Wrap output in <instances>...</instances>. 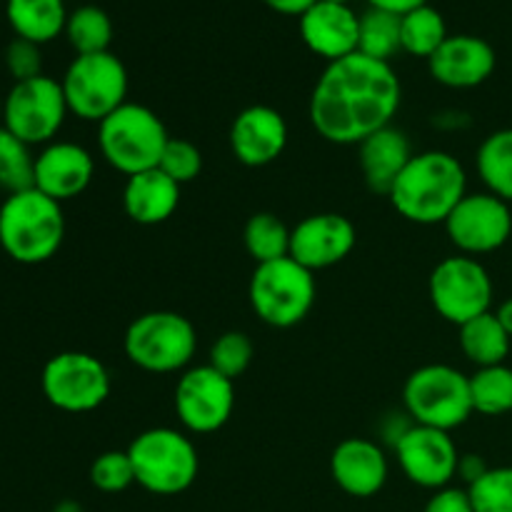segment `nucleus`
<instances>
[{"mask_svg": "<svg viewBox=\"0 0 512 512\" xmlns=\"http://www.w3.org/2000/svg\"><path fill=\"white\" fill-rule=\"evenodd\" d=\"M403 103V83L393 63L363 53L325 65L308 100L315 133L333 145H355L393 125Z\"/></svg>", "mask_w": 512, "mask_h": 512, "instance_id": "1", "label": "nucleus"}, {"mask_svg": "<svg viewBox=\"0 0 512 512\" xmlns=\"http://www.w3.org/2000/svg\"><path fill=\"white\" fill-rule=\"evenodd\" d=\"M465 195V165L448 150H420L398 175L388 200L408 223L443 225Z\"/></svg>", "mask_w": 512, "mask_h": 512, "instance_id": "2", "label": "nucleus"}, {"mask_svg": "<svg viewBox=\"0 0 512 512\" xmlns=\"http://www.w3.org/2000/svg\"><path fill=\"white\" fill-rule=\"evenodd\" d=\"M65 240L63 203L38 188L10 193L0 205V248L20 265L48 263Z\"/></svg>", "mask_w": 512, "mask_h": 512, "instance_id": "3", "label": "nucleus"}, {"mask_svg": "<svg viewBox=\"0 0 512 512\" xmlns=\"http://www.w3.org/2000/svg\"><path fill=\"white\" fill-rule=\"evenodd\" d=\"M168 140L160 115L130 100L98 123L100 158L125 178L158 168Z\"/></svg>", "mask_w": 512, "mask_h": 512, "instance_id": "4", "label": "nucleus"}, {"mask_svg": "<svg viewBox=\"0 0 512 512\" xmlns=\"http://www.w3.org/2000/svg\"><path fill=\"white\" fill-rule=\"evenodd\" d=\"M123 348L125 358L145 373H183L198 353V330L185 315L150 310L128 325Z\"/></svg>", "mask_w": 512, "mask_h": 512, "instance_id": "5", "label": "nucleus"}, {"mask_svg": "<svg viewBox=\"0 0 512 512\" xmlns=\"http://www.w3.org/2000/svg\"><path fill=\"white\" fill-rule=\"evenodd\" d=\"M128 455L135 470V483L163 498L185 493L200 473L198 448L183 430H143L128 445Z\"/></svg>", "mask_w": 512, "mask_h": 512, "instance_id": "6", "label": "nucleus"}, {"mask_svg": "<svg viewBox=\"0 0 512 512\" xmlns=\"http://www.w3.org/2000/svg\"><path fill=\"white\" fill-rule=\"evenodd\" d=\"M315 298H318L315 273L303 268L290 255L255 265L250 275V308L270 328L288 330L300 325L313 310Z\"/></svg>", "mask_w": 512, "mask_h": 512, "instance_id": "7", "label": "nucleus"}, {"mask_svg": "<svg viewBox=\"0 0 512 512\" xmlns=\"http://www.w3.org/2000/svg\"><path fill=\"white\" fill-rule=\"evenodd\" d=\"M403 410L413 423L453 433L470 420V375L445 363H430L413 370L403 385Z\"/></svg>", "mask_w": 512, "mask_h": 512, "instance_id": "8", "label": "nucleus"}, {"mask_svg": "<svg viewBox=\"0 0 512 512\" xmlns=\"http://www.w3.org/2000/svg\"><path fill=\"white\" fill-rule=\"evenodd\" d=\"M65 103L70 115L85 123H100L113 110L128 103V70L115 53L75 55L65 68L63 80Z\"/></svg>", "mask_w": 512, "mask_h": 512, "instance_id": "9", "label": "nucleus"}, {"mask_svg": "<svg viewBox=\"0 0 512 512\" xmlns=\"http://www.w3.org/2000/svg\"><path fill=\"white\" fill-rule=\"evenodd\" d=\"M428 298L440 318L460 328L493 310L495 285L478 258L455 253L433 268L428 278Z\"/></svg>", "mask_w": 512, "mask_h": 512, "instance_id": "10", "label": "nucleus"}, {"mask_svg": "<svg viewBox=\"0 0 512 512\" xmlns=\"http://www.w3.org/2000/svg\"><path fill=\"white\" fill-rule=\"evenodd\" d=\"M68 115L63 85L45 73L33 80L13 83L3 98V128L30 148L53 143Z\"/></svg>", "mask_w": 512, "mask_h": 512, "instance_id": "11", "label": "nucleus"}, {"mask_svg": "<svg viewBox=\"0 0 512 512\" xmlns=\"http://www.w3.org/2000/svg\"><path fill=\"white\" fill-rule=\"evenodd\" d=\"M40 388L53 408L83 415L98 410L110 398L113 383L103 360L80 350H65L45 363Z\"/></svg>", "mask_w": 512, "mask_h": 512, "instance_id": "12", "label": "nucleus"}, {"mask_svg": "<svg viewBox=\"0 0 512 512\" xmlns=\"http://www.w3.org/2000/svg\"><path fill=\"white\" fill-rule=\"evenodd\" d=\"M175 415L193 435L218 433L235 410V380L225 378L210 363L190 365L175 383Z\"/></svg>", "mask_w": 512, "mask_h": 512, "instance_id": "13", "label": "nucleus"}, {"mask_svg": "<svg viewBox=\"0 0 512 512\" xmlns=\"http://www.w3.org/2000/svg\"><path fill=\"white\" fill-rule=\"evenodd\" d=\"M443 228L460 255L480 258L508 245L512 238V208L488 190L468 193L448 215Z\"/></svg>", "mask_w": 512, "mask_h": 512, "instance_id": "14", "label": "nucleus"}, {"mask_svg": "<svg viewBox=\"0 0 512 512\" xmlns=\"http://www.w3.org/2000/svg\"><path fill=\"white\" fill-rule=\"evenodd\" d=\"M398 468L413 485L425 490H440L458 478L460 450L453 435L445 430L415 423L393 448Z\"/></svg>", "mask_w": 512, "mask_h": 512, "instance_id": "15", "label": "nucleus"}, {"mask_svg": "<svg viewBox=\"0 0 512 512\" xmlns=\"http://www.w3.org/2000/svg\"><path fill=\"white\" fill-rule=\"evenodd\" d=\"M355 245L358 228L340 213H313L290 230V258L313 273L340 265Z\"/></svg>", "mask_w": 512, "mask_h": 512, "instance_id": "16", "label": "nucleus"}, {"mask_svg": "<svg viewBox=\"0 0 512 512\" xmlns=\"http://www.w3.org/2000/svg\"><path fill=\"white\" fill-rule=\"evenodd\" d=\"M288 120L270 105H248L230 125V150L245 168H265L288 148Z\"/></svg>", "mask_w": 512, "mask_h": 512, "instance_id": "17", "label": "nucleus"}, {"mask_svg": "<svg viewBox=\"0 0 512 512\" xmlns=\"http://www.w3.org/2000/svg\"><path fill=\"white\" fill-rule=\"evenodd\" d=\"M95 175V158L85 145L73 140H53L35 155L33 188L65 203L88 190Z\"/></svg>", "mask_w": 512, "mask_h": 512, "instance_id": "18", "label": "nucleus"}, {"mask_svg": "<svg viewBox=\"0 0 512 512\" xmlns=\"http://www.w3.org/2000/svg\"><path fill=\"white\" fill-rule=\"evenodd\" d=\"M330 478L350 498H373L388 485V453L378 440L345 438L330 455Z\"/></svg>", "mask_w": 512, "mask_h": 512, "instance_id": "19", "label": "nucleus"}, {"mask_svg": "<svg viewBox=\"0 0 512 512\" xmlns=\"http://www.w3.org/2000/svg\"><path fill=\"white\" fill-rule=\"evenodd\" d=\"M498 55L478 35H448L443 45L428 58V70L435 83L450 90H470L483 85L495 73Z\"/></svg>", "mask_w": 512, "mask_h": 512, "instance_id": "20", "label": "nucleus"}, {"mask_svg": "<svg viewBox=\"0 0 512 512\" xmlns=\"http://www.w3.org/2000/svg\"><path fill=\"white\" fill-rule=\"evenodd\" d=\"M298 23L300 38L318 58L333 63L358 53L360 15L350 8V3L318 0L300 15Z\"/></svg>", "mask_w": 512, "mask_h": 512, "instance_id": "21", "label": "nucleus"}, {"mask_svg": "<svg viewBox=\"0 0 512 512\" xmlns=\"http://www.w3.org/2000/svg\"><path fill=\"white\" fill-rule=\"evenodd\" d=\"M415 155L408 133L395 125L378 130L358 145V165L373 193L388 195L398 175Z\"/></svg>", "mask_w": 512, "mask_h": 512, "instance_id": "22", "label": "nucleus"}, {"mask_svg": "<svg viewBox=\"0 0 512 512\" xmlns=\"http://www.w3.org/2000/svg\"><path fill=\"white\" fill-rule=\"evenodd\" d=\"M180 188L160 168L130 175L123 188V208L133 223L160 225L173 218L180 205Z\"/></svg>", "mask_w": 512, "mask_h": 512, "instance_id": "23", "label": "nucleus"}, {"mask_svg": "<svg viewBox=\"0 0 512 512\" xmlns=\"http://www.w3.org/2000/svg\"><path fill=\"white\" fill-rule=\"evenodd\" d=\"M5 15L15 38L45 45L65 33V0H8Z\"/></svg>", "mask_w": 512, "mask_h": 512, "instance_id": "24", "label": "nucleus"}, {"mask_svg": "<svg viewBox=\"0 0 512 512\" xmlns=\"http://www.w3.org/2000/svg\"><path fill=\"white\" fill-rule=\"evenodd\" d=\"M458 343L465 358L475 368H490V365H503L508 360L512 338L498 323L495 313L478 315L458 328Z\"/></svg>", "mask_w": 512, "mask_h": 512, "instance_id": "25", "label": "nucleus"}, {"mask_svg": "<svg viewBox=\"0 0 512 512\" xmlns=\"http://www.w3.org/2000/svg\"><path fill=\"white\" fill-rule=\"evenodd\" d=\"M475 170L488 193L512 205V128H500L483 138L475 153Z\"/></svg>", "mask_w": 512, "mask_h": 512, "instance_id": "26", "label": "nucleus"}, {"mask_svg": "<svg viewBox=\"0 0 512 512\" xmlns=\"http://www.w3.org/2000/svg\"><path fill=\"white\" fill-rule=\"evenodd\" d=\"M63 35L75 55L105 53L113 43V20L98 5H80L68 13Z\"/></svg>", "mask_w": 512, "mask_h": 512, "instance_id": "27", "label": "nucleus"}, {"mask_svg": "<svg viewBox=\"0 0 512 512\" xmlns=\"http://www.w3.org/2000/svg\"><path fill=\"white\" fill-rule=\"evenodd\" d=\"M400 38H403V53L428 60L448 40L443 13L430 3L410 10L400 18Z\"/></svg>", "mask_w": 512, "mask_h": 512, "instance_id": "28", "label": "nucleus"}, {"mask_svg": "<svg viewBox=\"0 0 512 512\" xmlns=\"http://www.w3.org/2000/svg\"><path fill=\"white\" fill-rule=\"evenodd\" d=\"M358 53L368 58L390 63L398 53H403V38H400V15L388 10L368 8L360 15Z\"/></svg>", "mask_w": 512, "mask_h": 512, "instance_id": "29", "label": "nucleus"}, {"mask_svg": "<svg viewBox=\"0 0 512 512\" xmlns=\"http://www.w3.org/2000/svg\"><path fill=\"white\" fill-rule=\"evenodd\" d=\"M470 398L473 410L488 418L512 413V368L510 365H490L475 368L470 375Z\"/></svg>", "mask_w": 512, "mask_h": 512, "instance_id": "30", "label": "nucleus"}, {"mask_svg": "<svg viewBox=\"0 0 512 512\" xmlns=\"http://www.w3.org/2000/svg\"><path fill=\"white\" fill-rule=\"evenodd\" d=\"M290 230L275 213H255L245 223L243 243L255 265L290 255Z\"/></svg>", "mask_w": 512, "mask_h": 512, "instance_id": "31", "label": "nucleus"}, {"mask_svg": "<svg viewBox=\"0 0 512 512\" xmlns=\"http://www.w3.org/2000/svg\"><path fill=\"white\" fill-rule=\"evenodd\" d=\"M35 155L28 143L15 138L10 130L0 125V188L5 193H20L33 188Z\"/></svg>", "mask_w": 512, "mask_h": 512, "instance_id": "32", "label": "nucleus"}, {"mask_svg": "<svg viewBox=\"0 0 512 512\" xmlns=\"http://www.w3.org/2000/svg\"><path fill=\"white\" fill-rule=\"evenodd\" d=\"M253 355L255 345L253 340H250V335L240 333V330H228V333H223L213 345H210L208 363L213 365L218 373H223L225 378L238 380L240 375L250 368Z\"/></svg>", "mask_w": 512, "mask_h": 512, "instance_id": "33", "label": "nucleus"}, {"mask_svg": "<svg viewBox=\"0 0 512 512\" xmlns=\"http://www.w3.org/2000/svg\"><path fill=\"white\" fill-rule=\"evenodd\" d=\"M475 512H512V465L488 468L483 478L468 485Z\"/></svg>", "mask_w": 512, "mask_h": 512, "instance_id": "34", "label": "nucleus"}, {"mask_svg": "<svg viewBox=\"0 0 512 512\" xmlns=\"http://www.w3.org/2000/svg\"><path fill=\"white\" fill-rule=\"evenodd\" d=\"M90 483L100 493H123L135 483V470L128 450H105L90 465Z\"/></svg>", "mask_w": 512, "mask_h": 512, "instance_id": "35", "label": "nucleus"}, {"mask_svg": "<svg viewBox=\"0 0 512 512\" xmlns=\"http://www.w3.org/2000/svg\"><path fill=\"white\" fill-rule=\"evenodd\" d=\"M160 170H163L168 178H173L178 185L193 183L195 178L203 170V153L195 143L185 138H170L168 145L163 150V158H160Z\"/></svg>", "mask_w": 512, "mask_h": 512, "instance_id": "36", "label": "nucleus"}, {"mask_svg": "<svg viewBox=\"0 0 512 512\" xmlns=\"http://www.w3.org/2000/svg\"><path fill=\"white\" fill-rule=\"evenodd\" d=\"M5 68H8L10 78L15 83H23V80H33L38 75H43V53H40V45L23 38H13L8 43V48H5Z\"/></svg>", "mask_w": 512, "mask_h": 512, "instance_id": "37", "label": "nucleus"}, {"mask_svg": "<svg viewBox=\"0 0 512 512\" xmlns=\"http://www.w3.org/2000/svg\"><path fill=\"white\" fill-rule=\"evenodd\" d=\"M423 512H475V510H473V503H470L468 488H455V485H448V488H440L430 495Z\"/></svg>", "mask_w": 512, "mask_h": 512, "instance_id": "38", "label": "nucleus"}, {"mask_svg": "<svg viewBox=\"0 0 512 512\" xmlns=\"http://www.w3.org/2000/svg\"><path fill=\"white\" fill-rule=\"evenodd\" d=\"M413 425H415L413 418H410L405 410H393V413H388L378 423V438H380L378 443L383 445V448L393 450L395 445L403 440V435L413 428Z\"/></svg>", "mask_w": 512, "mask_h": 512, "instance_id": "39", "label": "nucleus"}, {"mask_svg": "<svg viewBox=\"0 0 512 512\" xmlns=\"http://www.w3.org/2000/svg\"><path fill=\"white\" fill-rule=\"evenodd\" d=\"M433 125L443 133H455V130L468 128L470 115L460 108H443L433 115Z\"/></svg>", "mask_w": 512, "mask_h": 512, "instance_id": "40", "label": "nucleus"}, {"mask_svg": "<svg viewBox=\"0 0 512 512\" xmlns=\"http://www.w3.org/2000/svg\"><path fill=\"white\" fill-rule=\"evenodd\" d=\"M488 468H490V465L485 463V460L480 458V455H475V453H465V455H460V463H458V478L463 480L465 488H468V485H473L475 480L483 478V475L488 473Z\"/></svg>", "mask_w": 512, "mask_h": 512, "instance_id": "41", "label": "nucleus"}, {"mask_svg": "<svg viewBox=\"0 0 512 512\" xmlns=\"http://www.w3.org/2000/svg\"><path fill=\"white\" fill-rule=\"evenodd\" d=\"M368 5L378 10H388V13L400 15V18H403V15L410 13V10L428 5V0H368Z\"/></svg>", "mask_w": 512, "mask_h": 512, "instance_id": "42", "label": "nucleus"}, {"mask_svg": "<svg viewBox=\"0 0 512 512\" xmlns=\"http://www.w3.org/2000/svg\"><path fill=\"white\" fill-rule=\"evenodd\" d=\"M263 3L268 5V8H273L275 13L295 15V18H300V15H303L310 5L318 3V0H263Z\"/></svg>", "mask_w": 512, "mask_h": 512, "instance_id": "43", "label": "nucleus"}, {"mask_svg": "<svg viewBox=\"0 0 512 512\" xmlns=\"http://www.w3.org/2000/svg\"><path fill=\"white\" fill-rule=\"evenodd\" d=\"M493 313H495V318H498V323L505 328V333L512 338V298L503 300V303H500Z\"/></svg>", "mask_w": 512, "mask_h": 512, "instance_id": "44", "label": "nucleus"}, {"mask_svg": "<svg viewBox=\"0 0 512 512\" xmlns=\"http://www.w3.org/2000/svg\"><path fill=\"white\" fill-rule=\"evenodd\" d=\"M53 512H83V505L78 500H60Z\"/></svg>", "mask_w": 512, "mask_h": 512, "instance_id": "45", "label": "nucleus"}, {"mask_svg": "<svg viewBox=\"0 0 512 512\" xmlns=\"http://www.w3.org/2000/svg\"><path fill=\"white\" fill-rule=\"evenodd\" d=\"M0 125H3V98H0Z\"/></svg>", "mask_w": 512, "mask_h": 512, "instance_id": "46", "label": "nucleus"}, {"mask_svg": "<svg viewBox=\"0 0 512 512\" xmlns=\"http://www.w3.org/2000/svg\"><path fill=\"white\" fill-rule=\"evenodd\" d=\"M333 3H350V0H333Z\"/></svg>", "mask_w": 512, "mask_h": 512, "instance_id": "47", "label": "nucleus"}]
</instances>
